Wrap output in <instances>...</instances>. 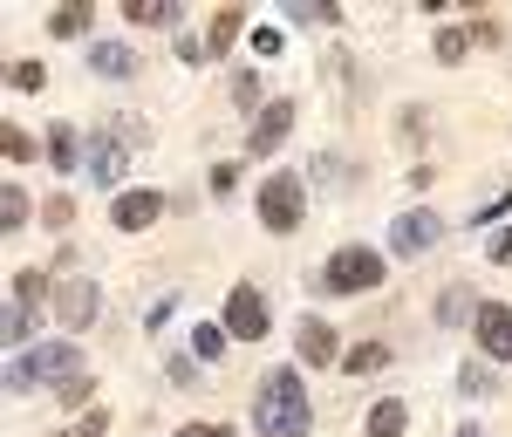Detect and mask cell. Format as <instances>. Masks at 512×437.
<instances>
[{"label":"cell","mask_w":512,"mask_h":437,"mask_svg":"<svg viewBox=\"0 0 512 437\" xmlns=\"http://www.w3.org/2000/svg\"><path fill=\"white\" fill-rule=\"evenodd\" d=\"M253 424H260V437H308L315 431L308 383H301L294 369H267L260 390H253Z\"/></svg>","instance_id":"6da1fadb"},{"label":"cell","mask_w":512,"mask_h":437,"mask_svg":"<svg viewBox=\"0 0 512 437\" xmlns=\"http://www.w3.org/2000/svg\"><path fill=\"white\" fill-rule=\"evenodd\" d=\"M89 69L103 82H123V76H137V55H130L123 41H96V48H89Z\"/></svg>","instance_id":"4fadbf2b"},{"label":"cell","mask_w":512,"mask_h":437,"mask_svg":"<svg viewBox=\"0 0 512 437\" xmlns=\"http://www.w3.org/2000/svg\"><path fill=\"white\" fill-rule=\"evenodd\" d=\"M253 55H280V28H253Z\"/></svg>","instance_id":"d590c367"},{"label":"cell","mask_w":512,"mask_h":437,"mask_svg":"<svg viewBox=\"0 0 512 437\" xmlns=\"http://www.w3.org/2000/svg\"><path fill=\"white\" fill-rule=\"evenodd\" d=\"M485 260H499V267H506V260H512V226H499V233L485 239Z\"/></svg>","instance_id":"e575fe53"},{"label":"cell","mask_w":512,"mask_h":437,"mask_svg":"<svg viewBox=\"0 0 512 437\" xmlns=\"http://www.w3.org/2000/svg\"><path fill=\"white\" fill-rule=\"evenodd\" d=\"M431 48H437V62H465V55H472V35H465V28H437Z\"/></svg>","instance_id":"cb8c5ba5"},{"label":"cell","mask_w":512,"mask_h":437,"mask_svg":"<svg viewBox=\"0 0 512 437\" xmlns=\"http://www.w3.org/2000/svg\"><path fill=\"white\" fill-rule=\"evenodd\" d=\"M226 335H239V342H260V335H267V301H260V287H246V280H239L233 294H226Z\"/></svg>","instance_id":"52a82bcc"},{"label":"cell","mask_w":512,"mask_h":437,"mask_svg":"<svg viewBox=\"0 0 512 437\" xmlns=\"http://www.w3.org/2000/svg\"><path fill=\"white\" fill-rule=\"evenodd\" d=\"M226 342H233L226 321H198V328H192V356L198 362H219V356H226Z\"/></svg>","instance_id":"ffe728a7"},{"label":"cell","mask_w":512,"mask_h":437,"mask_svg":"<svg viewBox=\"0 0 512 437\" xmlns=\"http://www.w3.org/2000/svg\"><path fill=\"white\" fill-rule=\"evenodd\" d=\"M28 219H35V205H28V192H21V185H7V192H0V233H21Z\"/></svg>","instance_id":"44dd1931"},{"label":"cell","mask_w":512,"mask_h":437,"mask_svg":"<svg viewBox=\"0 0 512 437\" xmlns=\"http://www.w3.org/2000/svg\"><path fill=\"white\" fill-rule=\"evenodd\" d=\"M458 397H492V362H465L458 369Z\"/></svg>","instance_id":"4316f807"},{"label":"cell","mask_w":512,"mask_h":437,"mask_svg":"<svg viewBox=\"0 0 512 437\" xmlns=\"http://www.w3.org/2000/svg\"><path fill=\"white\" fill-rule=\"evenodd\" d=\"M472 315H478V294L465 287V280L437 294V321H444V328H458V321H472Z\"/></svg>","instance_id":"5bb4252c"},{"label":"cell","mask_w":512,"mask_h":437,"mask_svg":"<svg viewBox=\"0 0 512 437\" xmlns=\"http://www.w3.org/2000/svg\"><path fill=\"white\" fill-rule=\"evenodd\" d=\"M294 21H321V28H335L342 7H335V0H308V7H294Z\"/></svg>","instance_id":"f546056e"},{"label":"cell","mask_w":512,"mask_h":437,"mask_svg":"<svg viewBox=\"0 0 512 437\" xmlns=\"http://www.w3.org/2000/svg\"><path fill=\"white\" fill-rule=\"evenodd\" d=\"M178 437H233V431H226V424H185Z\"/></svg>","instance_id":"74e56055"},{"label":"cell","mask_w":512,"mask_h":437,"mask_svg":"<svg viewBox=\"0 0 512 437\" xmlns=\"http://www.w3.org/2000/svg\"><path fill=\"white\" fill-rule=\"evenodd\" d=\"M48 158H55V171H76V158H89L76 123H55V130H48Z\"/></svg>","instance_id":"2e32d148"},{"label":"cell","mask_w":512,"mask_h":437,"mask_svg":"<svg viewBox=\"0 0 512 437\" xmlns=\"http://www.w3.org/2000/svg\"><path fill=\"white\" fill-rule=\"evenodd\" d=\"M0 335H7V342L21 349V342L35 335V315H28V308H7V321H0Z\"/></svg>","instance_id":"f1b7e54d"},{"label":"cell","mask_w":512,"mask_h":437,"mask_svg":"<svg viewBox=\"0 0 512 437\" xmlns=\"http://www.w3.org/2000/svg\"><path fill=\"white\" fill-rule=\"evenodd\" d=\"M294 349H301V362H342V342H335V328L321 315H301V328H294Z\"/></svg>","instance_id":"7c38bea8"},{"label":"cell","mask_w":512,"mask_h":437,"mask_svg":"<svg viewBox=\"0 0 512 437\" xmlns=\"http://www.w3.org/2000/svg\"><path fill=\"white\" fill-rule=\"evenodd\" d=\"M444 212H431V205H410V212H396L390 219V253L396 260H417V253H431V246H444Z\"/></svg>","instance_id":"5b68a950"},{"label":"cell","mask_w":512,"mask_h":437,"mask_svg":"<svg viewBox=\"0 0 512 437\" xmlns=\"http://www.w3.org/2000/svg\"><path fill=\"white\" fill-rule=\"evenodd\" d=\"M233 103H239V110H260V82H253V76H233Z\"/></svg>","instance_id":"d6a6232c"},{"label":"cell","mask_w":512,"mask_h":437,"mask_svg":"<svg viewBox=\"0 0 512 437\" xmlns=\"http://www.w3.org/2000/svg\"><path fill=\"white\" fill-rule=\"evenodd\" d=\"M233 171H239V164H212V199H226V192H233Z\"/></svg>","instance_id":"8d00e7d4"},{"label":"cell","mask_w":512,"mask_h":437,"mask_svg":"<svg viewBox=\"0 0 512 437\" xmlns=\"http://www.w3.org/2000/svg\"><path fill=\"white\" fill-rule=\"evenodd\" d=\"M239 28H246V14H239V7H219V14H212V35H205V55H226L239 41Z\"/></svg>","instance_id":"e0dca14e"},{"label":"cell","mask_w":512,"mask_h":437,"mask_svg":"<svg viewBox=\"0 0 512 437\" xmlns=\"http://www.w3.org/2000/svg\"><path fill=\"white\" fill-rule=\"evenodd\" d=\"M0 151H7V164H28L35 158V137H28L21 123H7V130H0Z\"/></svg>","instance_id":"83f0119b"},{"label":"cell","mask_w":512,"mask_h":437,"mask_svg":"<svg viewBox=\"0 0 512 437\" xmlns=\"http://www.w3.org/2000/svg\"><path fill=\"white\" fill-rule=\"evenodd\" d=\"M301 212H308V185H301L294 171H274V178L260 185V226H267V233H294Z\"/></svg>","instance_id":"277c9868"},{"label":"cell","mask_w":512,"mask_h":437,"mask_svg":"<svg viewBox=\"0 0 512 437\" xmlns=\"http://www.w3.org/2000/svg\"><path fill=\"white\" fill-rule=\"evenodd\" d=\"M403 424H410L403 397H383L376 410H369V437H403Z\"/></svg>","instance_id":"ac0fdd59"},{"label":"cell","mask_w":512,"mask_h":437,"mask_svg":"<svg viewBox=\"0 0 512 437\" xmlns=\"http://www.w3.org/2000/svg\"><path fill=\"white\" fill-rule=\"evenodd\" d=\"M376 369H390V342H362V349H349V376H376Z\"/></svg>","instance_id":"603a6c76"},{"label":"cell","mask_w":512,"mask_h":437,"mask_svg":"<svg viewBox=\"0 0 512 437\" xmlns=\"http://www.w3.org/2000/svg\"><path fill=\"white\" fill-rule=\"evenodd\" d=\"M103 431H110V410H89L76 431H55V437H103Z\"/></svg>","instance_id":"1f68e13d"},{"label":"cell","mask_w":512,"mask_h":437,"mask_svg":"<svg viewBox=\"0 0 512 437\" xmlns=\"http://www.w3.org/2000/svg\"><path fill=\"white\" fill-rule=\"evenodd\" d=\"M76 342H35V349H21V356L7 362V390L14 397H28L35 383H62V376H76Z\"/></svg>","instance_id":"7a4b0ae2"},{"label":"cell","mask_w":512,"mask_h":437,"mask_svg":"<svg viewBox=\"0 0 512 437\" xmlns=\"http://www.w3.org/2000/svg\"><path fill=\"white\" fill-rule=\"evenodd\" d=\"M123 14L137 28H178V0H123Z\"/></svg>","instance_id":"9a60e30c"},{"label":"cell","mask_w":512,"mask_h":437,"mask_svg":"<svg viewBox=\"0 0 512 437\" xmlns=\"http://www.w3.org/2000/svg\"><path fill=\"white\" fill-rule=\"evenodd\" d=\"M171 383L192 390V383H198V356H171Z\"/></svg>","instance_id":"836d02e7"},{"label":"cell","mask_w":512,"mask_h":437,"mask_svg":"<svg viewBox=\"0 0 512 437\" xmlns=\"http://www.w3.org/2000/svg\"><path fill=\"white\" fill-rule=\"evenodd\" d=\"M41 219H48V226H55V233H62V226H69V219H76V199H69V192H55V199L41 205Z\"/></svg>","instance_id":"4dcf8cb0"},{"label":"cell","mask_w":512,"mask_h":437,"mask_svg":"<svg viewBox=\"0 0 512 437\" xmlns=\"http://www.w3.org/2000/svg\"><path fill=\"white\" fill-rule=\"evenodd\" d=\"M7 280H14V308H28V315H35L41 294H48V274H41V267H21V274H7Z\"/></svg>","instance_id":"7402d4cb"},{"label":"cell","mask_w":512,"mask_h":437,"mask_svg":"<svg viewBox=\"0 0 512 437\" xmlns=\"http://www.w3.org/2000/svg\"><path fill=\"white\" fill-rule=\"evenodd\" d=\"M164 192H144V185H137V192H117V205H110V226H117V233H144V226H158L164 219Z\"/></svg>","instance_id":"8fae6325"},{"label":"cell","mask_w":512,"mask_h":437,"mask_svg":"<svg viewBox=\"0 0 512 437\" xmlns=\"http://www.w3.org/2000/svg\"><path fill=\"white\" fill-rule=\"evenodd\" d=\"M458 437H485V431H478V424H458Z\"/></svg>","instance_id":"f35d334b"},{"label":"cell","mask_w":512,"mask_h":437,"mask_svg":"<svg viewBox=\"0 0 512 437\" xmlns=\"http://www.w3.org/2000/svg\"><path fill=\"white\" fill-rule=\"evenodd\" d=\"M472 335H478V349H485V362H512V308L506 301H478Z\"/></svg>","instance_id":"8992f818"},{"label":"cell","mask_w":512,"mask_h":437,"mask_svg":"<svg viewBox=\"0 0 512 437\" xmlns=\"http://www.w3.org/2000/svg\"><path fill=\"white\" fill-rule=\"evenodd\" d=\"M89 14H96L89 0H69V7H55V14H48V35H55V41L82 35V28H89Z\"/></svg>","instance_id":"d6986e66"},{"label":"cell","mask_w":512,"mask_h":437,"mask_svg":"<svg viewBox=\"0 0 512 437\" xmlns=\"http://www.w3.org/2000/svg\"><path fill=\"white\" fill-rule=\"evenodd\" d=\"M321 287L328 294H369V287H383V253L376 246H335L328 267H321Z\"/></svg>","instance_id":"3957f363"},{"label":"cell","mask_w":512,"mask_h":437,"mask_svg":"<svg viewBox=\"0 0 512 437\" xmlns=\"http://www.w3.org/2000/svg\"><path fill=\"white\" fill-rule=\"evenodd\" d=\"M89 397H96V383H89L82 369H76V376H62V383H55V403H62V410H82Z\"/></svg>","instance_id":"484cf974"},{"label":"cell","mask_w":512,"mask_h":437,"mask_svg":"<svg viewBox=\"0 0 512 437\" xmlns=\"http://www.w3.org/2000/svg\"><path fill=\"white\" fill-rule=\"evenodd\" d=\"M55 321H62L69 335H82V328L96 321V280H82V274L55 280Z\"/></svg>","instance_id":"9c48e42d"},{"label":"cell","mask_w":512,"mask_h":437,"mask_svg":"<svg viewBox=\"0 0 512 437\" xmlns=\"http://www.w3.org/2000/svg\"><path fill=\"white\" fill-rule=\"evenodd\" d=\"M41 82H48V69H41V62H28V55H21V62H7V89H21V96H35Z\"/></svg>","instance_id":"d4e9b609"},{"label":"cell","mask_w":512,"mask_h":437,"mask_svg":"<svg viewBox=\"0 0 512 437\" xmlns=\"http://www.w3.org/2000/svg\"><path fill=\"white\" fill-rule=\"evenodd\" d=\"M287 130H294V96H280V103H267V110L253 117V130H246V158H274Z\"/></svg>","instance_id":"30bf717a"},{"label":"cell","mask_w":512,"mask_h":437,"mask_svg":"<svg viewBox=\"0 0 512 437\" xmlns=\"http://www.w3.org/2000/svg\"><path fill=\"white\" fill-rule=\"evenodd\" d=\"M123 137H130V130H123V123H110V130L89 144V178H96L103 192H117L123 171H130V151H123Z\"/></svg>","instance_id":"ba28073f"}]
</instances>
